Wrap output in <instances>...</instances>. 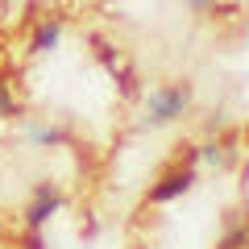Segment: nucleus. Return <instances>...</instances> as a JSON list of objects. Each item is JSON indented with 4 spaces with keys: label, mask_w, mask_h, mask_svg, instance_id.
Masks as SVG:
<instances>
[{
    "label": "nucleus",
    "mask_w": 249,
    "mask_h": 249,
    "mask_svg": "<svg viewBox=\"0 0 249 249\" xmlns=\"http://www.w3.org/2000/svg\"><path fill=\"white\" fill-rule=\"evenodd\" d=\"M191 108V83H162V88H154L150 96H145V121L154 124V129H162V124H175L178 116Z\"/></svg>",
    "instance_id": "nucleus-1"
},
{
    "label": "nucleus",
    "mask_w": 249,
    "mask_h": 249,
    "mask_svg": "<svg viewBox=\"0 0 249 249\" xmlns=\"http://www.w3.org/2000/svg\"><path fill=\"white\" fill-rule=\"evenodd\" d=\"M58 208H62V191H58L54 183H37L34 199H29V208H25V229H29V232H42L46 224L54 220Z\"/></svg>",
    "instance_id": "nucleus-2"
},
{
    "label": "nucleus",
    "mask_w": 249,
    "mask_h": 249,
    "mask_svg": "<svg viewBox=\"0 0 249 249\" xmlns=\"http://www.w3.org/2000/svg\"><path fill=\"white\" fill-rule=\"evenodd\" d=\"M191 187H196V166H175V170H166V175L150 187L145 199H150V204H170V199L187 196Z\"/></svg>",
    "instance_id": "nucleus-3"
},
{
    "label": "nucleus",
    "mask_w": 249,
    "mask_h": 249,
    "mask_svg": "<svg viewBox=\"0 0 249 249\" xmlns=\"http://www.w3.org/2000/svg\"><path fill=\"white\" fill-rule=\"evenodd\" d=\"M58 42H62V21H58V17H46L42 25L34 29L29 54H50V50H58Z\"/></svg>",
    "instance_id": "nucleus-4"
},
{
    "label": "nucleus",
    "mask_w": 249,
    "mask_h": 249,
    "mask_svg": "<svg viewBox=\"0 0 249 249\" xmlns=\"http://www.w3.org/2000/svg\"><path fill=\"white\" fill-rule=\"evenodd\" d=\"M25 137H29V145H42V150H50V145H62V142H67V133H62L58 124H29Z\"/></svg>",
    "instance_id": "nucleus-5"
},
{
    "label": "nucleus",
    "mask_w": 249,
    "mask_h": 249,
    "mask_svg": "<svg viewBox=\"0 0 249 249\" xmlns=\"http://www.w3.org/2000/svg\"><path fill=\"white\" fill-rule=\"evenodd\" d=\"M199 158L212 162V166H220V162H224V150H220L216 142H208V145H199Z\"/></svg>",
    "instance_id": "nucleus-6"
},
{
    "label": "nucleus",
    "mask_w": 249,
    "mask_h": 249,
    "mask_svg": "<svg viewBox=\"0 0 249 249\" xmlns=\"http://www.w3.org/2000/svg\"><path fill=\"white\" fill-rule=\"evenodd\" d=\"M241 245H249V229H232L229 237H224L220 249H241Z\"/></svg>",
    "instance_id": "nucleus-7"
},
{
    "label": "nucleus",
    "mask_w": 249,
    "mask_h": 249,
    "mask_svg": "<svg viewBox=\"0 0 249 249\" xmlns=\"http://www.w3.org/2000/svg\"><path fill=\"white\" fill-rule=\"evenodd\" d=\"M13 112H17V104H13L9 88H4V83H0V121H4V116H13Z\"/></svg>",
    "instance_id": "nucleus-8"
},
{
    "label": "nucleus",
    "mask_w": 249,
    "mask_h": 249,
    "mask_svg": "<svg viewBox=\"0 0 249 249\" xmlns=\"http://www.w3.org/2000/svg\"><path fill=\"white\" fill-rule=\"evenodd\" d=\"M191 13H208V9H216V0H183Z\"/></svg>",
    "instance_id": "nucleus-9"
},
{
    "label": "nucleus",
    "mask_w": 249,
    "mask_h": 249,
    "mask_svg": "<svg viewBox=\"0 0 249 249\" xmlns=\"http://www.w3.org/2000/svg\"><path fill=\"white\" fill-rule=\"evenodd\" d=\"M25 249H46V241H42V232H29V241H25Z\"/></svg>",
    "instance_id": "nucleus-10"
},
{
    "label": "nucleus",
    "mask_w": 249,
    "mask_h": 249,
    "mask_svg": "<svg viewBox=\"0 0 249 249\" xmlns=\"http://www.w3.org/2000/svg\"><path fill=\"white\" fill-rule=\"evenodd\" d=\"M137 249H145V245H137Z\"/></svg>",
    "instance_id": "nucleus-11"
}]
</instances>
